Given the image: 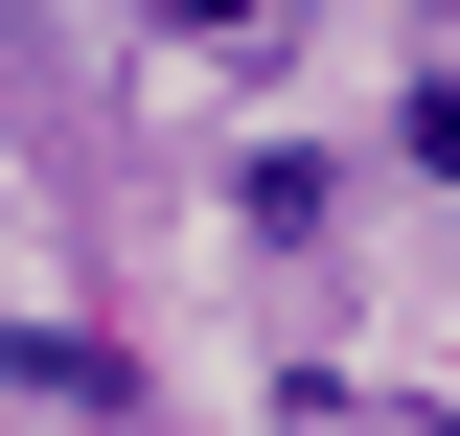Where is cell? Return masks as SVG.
Instances as JSON below:
<instances>
[{
  "label": "cell",
  "mask_w": 460,
  "mask_h": 436,
  "mask_svg": "<svg viewBox=\"0 0 460 436\" xmlns=\"http://www.w3.org/2000/svg\"><path fill=\"white\" fill-rule=\"evenodd\" d=\"M0 414H69V436H138V368L93 322H0Z\"/></svg>",
  "instance_id": "cell-1"
},
{
  "label": "cell",
  "mask_w": 460,
  "mask_h": 436,
  "mask_svg": "<svg viewBox=\"0 0 460 436\" xmlns=\"http://www.w3.org/2000/svg\"><path fill=\"white\" fill-rule=\"evenodd\" d=\"M323 207H345V184L299 161V138H253V161H230V230H277V253H299V230H323Z\"/></svg>",
  "instance_id": "cell-2"
},
{
  "label": "cell",
  "mask_w": 460,
  "mask_h": 436,
  "mask_svg": "<svg viewBox=\"0 0 460 436\" xmlns=\"http://www.w3.org/2000/svg\"><path fill=\"white\" fill-rule=\"evenodd\" d=\"M162 47H299V0H138Z\"/></svg>",
  "instance_id": "cell-3"
}]
</instances>
